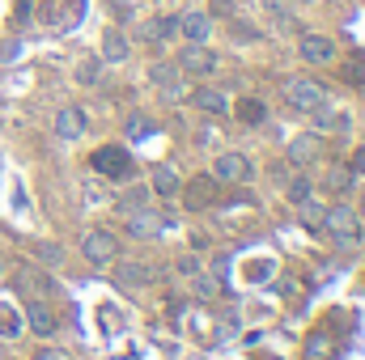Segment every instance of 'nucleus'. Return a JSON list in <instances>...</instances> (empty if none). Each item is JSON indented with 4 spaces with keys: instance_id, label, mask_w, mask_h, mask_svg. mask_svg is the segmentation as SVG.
Segmentation results:
<instances>
[{
    "instance_id": "6ab92c4d",
    "label": "nucleus",
    "mask_w": 365,
    "mask_h": 360,
    "mask_svg": "<svg viewBox=\"0 0 365 360\" xmlns=\"http://www.w3.org/2000/svg\"><path fill=\"white\" fill-rule=\"evenodd\" d=\"M26 331V318H21V309H13L9 301H0V335L4 339H17Z\"/></svg>"
},
{
    "instance_id": "1a4fd4ad",
    "label": "nucleus",
    "mask_w": 365,
    "mask_h": 360,
    "mask_svg": "<svg viewBox=\"0 0 365 360\" xmlns=\"http://www.w3.org/2000/svg\"><path fill=\"white\" fill-rule=\"evenodd\" d=\"M217 182H242L251 179V162L242 157V153H221L217 157V174H212Z\"/></svg>"
},
{
    "instance_id": "412c9836",
    "label": "nucleus",
    "mask_w": 365,
    "mask_h": 360,
    "mask_svg": "<svg viewBox=\"0 0 365 360\" xmlns=\"http://www.w3.org/2000/svg\"><path fill=\"white\" fill-rule=\"evenodd\" d=\"M234 110H238V119H242L247 127H259V123L268 119V106H264L259 97H242V102H238Z\"/></svg>"
},
{
    "instance_id": "f3484780",
    "label": "nucleus",
    "mask_w": 365,
    "mask_h": 360,
    "mask_svg": "<svg viewBox=\"0 0 365 360\" xmlns=\"http://www.w3.org/2000/svg\"><path fill=\"white\" fill-rule=\"evenodd\" d=\"M13 280H17V284L30 292V297H43V292L51 297V292H56V284H51L47 275H38L34 268H17V271H13Z\"/></svg>"
},
{
    "instance_id": "6e6552de",
    "label": "nucleus",
    "mask_w": 365,
    "mask_h": 360,
    "mask_svg": "<svg viewBox=\"0 0 365 360\" xmlns=\"http://www.w3.org/2000/svg\"><path fill=\"white\" fill-rule=\"evenodd\" d=\"M297 51H302L306 64H331L336 60V43L327 34H302L297 38Z\"/></svg>"
},
{
    "instance_id": "ddd939ff",
    "label": "nucleus",
    "mask_w": 365,
    "mask_h": 360,
    "mask_svg": "<svg viewBox=\"0 0 365 360\" xmlns=\"http://www.w3.org/2000/svg\"><path fill=\"white\" fill-rule=\"evenodd\" d=\"M284 157H289V166H310V162L319 157V136H297V140H289Z\"/></svg>"
},
{
    "instance_id": "0eeeda50",
    "label": "nucleus",
    "mask_w": 365,
    "mask_h": 360,
    "mask_svg": "<svg viewBox=\"0 0 365 360\" xmlns=\"http://www.w3.org/2000/svg\"><path fill=\"white\" fill-rule=\"evenodd\" d=\"M81 255L90 259L93 268H106V263H115V259H119V246H115V238H110V233L93 229L90 238L81 242Z\"/></svg>"
},
{
    "instance_id": "20e7f679",
    "label": "nucleus",
    "mask_w": 365,
    "mask_h": 360,
    "mask_svg": "<svg viewBox=\"0 0 365 360\" xmlns=\"http://www.w3.org/2000/svg\"><path fill=\"white\" fill-rule=\"evenodd\" d=\"M179 195H182V208L187 212H208L217 203V179L212 174H195L187 186H179Z\"/></svg>"
},
{
    "instance_id": "9d476101",
    "label": "nucleus",
    "mask_w": 365,
    "mask_h": 360,
    "mask_svg": "<svg viewBox=\"0 0 365 360\" xmlns=\"http://www.w3.org/2000/svg\"><path fill=\"white\" fill-rule=\"evenodd\" d=\"M21 318H26V327H30L34 335H43V339H47V335L56 331V314H51V309H47L43 301H38V297H34V301H30V305L21 309Z\"/></svg>"
},
{
    "instance_id": "72a5a7b5",
    "label": "nucleus",
    "mask_w": 365,
    "mask_h": 360,
    "mask_svg": "<svg viewBox=\"0 0 365 360\" xmlns=\"http://www.w3.org/2000/svg\"><path fill=\"white\" fill-rule=\"evenodd\" d=\"M344 123H349V115H340V110H331V115L323 119V127H327V132H340Z\"/></svg>"
},
{
    "instance_id": "2eb2a0df",
    "label": "nucleus",
    "mask_w": 365,
    "mask_h": 360,
    "mask_svg": "<svg viewBox=\"0 0 365 360\" xmlns=\"http://www.w3.org/2000/svg\"><path fill=\"white\" fill-rule=\"evenodd\" d=\"M128 51H132V47H128V34H123V30H106V34H102V60H106V64H123Z\"/></svg>"
},
{
    "instance_id": "58836bf2",
    "label": "nucleus",
    "mask_w": 365,
    "mask_h": 360,
    "mask_svg": "<svg viewBox=\"0 0 365 360\" xmlns=\"http://www.w3.org/2000/svg\"><path fill=\"white\" fill-rule=\"evenodd\" d=\"M361 216H365V191H361Z\"/></svg>"
},
{
    "instance_id": "b1692460",
    "label": "nucleus",
    "mask_w": 365,
    "mask_h": 360,
    "mask_svg": "<svg viewBox=\"0 0 365 360\" xmlns=\"http://www.w3.org/2000/svg\"><path fill=\"white\" fill-rule=\"evenodd\" d=\"M149 81L162 85L166 93H179V68H170V64H153V68H149Z\"/></svg>"
},
{
    "instance_id": "c756f323",
    "label": "nucleus",
    "mask_w": 365,
    "mask_h": 360,
    "mask_svg": "<svg viewBox=\"0 0 365 360\" xmlns=\"http://www.w3.org/2000/svg\"><path fill=\"white\" fill-rule=\"evenodd\" d=\"M302 212H306V225H310V229H323V212H327V208H314V203L306 199V203H302Z\"/></svg>"
},
{
    "instance_id": "9b49d317",
    "label": "nucleus",
    "mask_w": 365,
    "mask_h": 360,
    "mask_svg": "<svg viewBox=\"0 0 365 360\" xmlns=\"http://www.w3.org/2000/svg\"><path fill=\"white\" fill-rule=\"evenodd\" d=\"M86 127H90V119H86V110H81V106H64V110L56 115V132H60L64 140H77Z\"/></svg>"
},
{
    "instance_id": "7c9ffc66",
    "label": "nucleus",
    "mask_w": 365,
    "mask_h": 360,
    "mask_svg": "<svg viewBox=\"0 0 365 360\" xmlns=\"http://www.w3.org/2000/svg\"><path fill=\"white\" fill-rule=\"evenodd\" d=\"M191 288H195L200 297H217V288H221V284H212V280H204V275L195 271V275H191Z\"/></svg>"
},
{
    "instance_id": "f03ea898",
    "label": "nucleus",
    "mask_w": 365,
    "mask_h": 360,
    "mask_svg": "<svg viewBox=\"0 0 365 360\" xmlns=\"http://www.w3.org/2000/svg\"><path fill=\"white\" fill-rule=\"evenodd\" d=\"M38 17H43V26H51V30L64 34V30H73L86 17V0H43Z\"/></svg>"
},
{
    "instance_id": "393cba45",
    "label": "nucleus",
    "mask_w": 365,
    "mask_h": 360,
    "mask_svg": "<svg viewBox=\"0 0 365 360\" xmlns=\"http://www.w3.org/2000/svg\"><path fill=\"white\" fill-rule=\"evenodd\" d=\"M327 182H331V191H353V170H349V166H336V170L327 174Z\"/></svg>"
},
{
    "instance_id": "ea45409f",
    "label": "nucleus",
    "mask_w": 365,
    "mask_h": 360,
    "mask_svg": "<svg viewBox=\"0 0 365 360\" xmlns=\"http://www.w3.org/2000/svg\"><path fill=\"white\" fill-rule=\"evenodd\" d=\"M4 275H9V271H4V263H0V280H4Z\"/></svg>"
},
{
    "instance_id": "5701e85b",
    "label": "nucleus",
    "mask_w": 365,
    "mask_h": 360,
    "mask_svg": "<svg viewBox=\"0 0 365 360\" xmlns=\"http://www.w3.org/2000/svg\"><path fill=\"white\" fill-rule=\"evenodd\" d=\"M175 30H179V17H153V21H145V38L149 43H166Z\"/></svg>"
},
{
    "instance_id": "473e14b6",
    "label": "nucleus",
    "mask_w": 365,
    "mask_h": 360,
    "mask_svg": "<svg viewBox=\"0 0 365 360\" xmlns=\"http://www.w3.org/2000/svg\"><path fill=\"white\" fill-rule=\"evenodd\" d=\"M38 263H51V268H56V263H60V246H47V242H43V246H38Z\"/></svg>"
},
{
    "instance_id": "f257e3e1",
    "label": "nucleus",
    "mask_w": 365,
    "mask_h": 360,
    "mask_svg": "<svg viewBox=\"0 0 365 360\" xmlns=\"http://www.w3.org/2000/svg\"><path fill=\"white\" fill-rule=\"evenodd\" d=\"M323 233H331L340 246H349V242H357V233H361V216H357L349 203H336V208L323 212Z\"/></svg>"
},
{
    "instance_id": "bb28decb",
    "label": "nucleus",
    "mask_w": 365,
    "mask_h": 360,
    "mask_svg": "<svg viewBox=\"0 0 365 360\" xmlns=\"http://www.w3.org/2000/svg\"><path fill=\"white\" fill-rule=\"evenodd\" d=\"M272 275V259H255V263H247V280L251 284H259V280H268Z\"/></svg>"
},
{
    "instance_id": "c9c22d12",
    "label": "nucleus",
    "mask_w": 365,
    "mask_h": 360,
    "mask_svg": "<svg viewBox=\"0 0 365 360\" xmlns=\"http://www.w3.org/2000/svg\"><path fill=\"white\" fill-rule=\"evenodd\" d=\"M128 132H132V136H145V132H153V123H145V119H132V123H128Z\"/></svg>"
},
{
    "instance_id": "7ed1b4c3",
    "label": "nucleus",
    "mask_w": 365,
    "mask_h": 360,
    "mask_svg": "<svg viewBox=\"0 0 365 360\" xmlns=\"http://www.w3.org/2000/svg\"><path fill=\"white\" fill-rule=\"evenodd\" d=\"M284 102H289L293 110H323V106H327V90H323L319 81L293 77V81H284Z\"/></svg>"
},
{
    "instance_id": "39448f33",
    "label": "nucleus",
    "mask_w": 365,
    "mask_h": 360,
    "mask_svg": "<svg viewBox=\"0 0 365 360\" xmlns=\"http://www.w3.org/2000/svg\"><path fill=\"white\" fill-rule=\"evenodd\" d=\"M90 162H93V170L106 174V179H128V174H132V157H128V149H115V144H102Z\"/></svg>"
},
{
    "instance_id": "cd10ccee",
    "label": "nucleus",
    "mask_w": 365,
    "mask_h": 360,
    "mask_svg": "<svg viewBox=\"0 0 365 360\" xmlns=\"http://www.w3.org/2000/svg\"><path fill=\"white\" fill-rule=\"evenodd\" d=\"M344 77H349L353 85H365V55H353V60L344 64Z\"/></svg>"
},
{
    "instance_id": "e433bc0d",
    "label": "nucleus",
    "mask_w": 365,
    "mask_h": 360,
    "mask_svg": "<svg viewBox=\"0 0 365 360\" xmlns=\"http://www.w3.org/2000/svg\"><path fill=\"white\" fill-rule=\"evenodd\" d=\"M179 271H182V275H195V271H200V263H195V259H179Z\"/></svg>"
},
{
    "instance_id": "4468645a",
    "label": "nucleus",
    "mask_w": 365,
    "mask_h": 360,
    "mask_svg": "<svg viewBox=\"0 0 365 360\" xmlns=\"http://www.w3.org/2000/svg\"><path fill=\"white\" fill-rule=\"evenodd\" d=\"M310 191H314V186H310V179L302 174V166H293V170L284 174V199H289L293 208H302V203L310 199Z\"/></svg>"
},
{
    "instance_id": "c85d7f7f",
    "label": "nucleus",
    "mask_w": 365,
    "mask_h": 360,
    "mask_svg": "<svg viewBox=\"0 0 365 360\" xmlns=\"http://www.w3.org/2000/svg\"><path fill=\"white\" fill-rule=\"evenodd\" d=\"M306 352H310V360H323V356H331V339H327V335H314V339L306 344Z\"/></svg>"
},
{
    "instance_id": "a878e982",
    "label": "nucleus",
    "mask_w": 365,
    "mask_h": 360,
    "mask_svg": "<svg viewBox=\"0 0 365 360\" xmlns=\"http://www.w3.org/2000/svg\"><path fill=\"white\" fill-rule=\"evenodd\" d=\"M136 208H149V191H132L119 199V212H136Z\"/></svg>"
},
{
    "instance_id": "f704fd0d",
    "label": "nucleus",
    "mask_w": 365,
    "mask_h": 360,
    "mask_svg": "<svg viewBox=\"0 0 365 360\" xmlns=\"http://www.w3.org/2000/svg\"><path fill=\"white\" fill-rule=\"evenodd\" d=\"M349 170H353V174H365V149H357V153L349 157Z\"/></svg>"
},
{
    "instance_id": "dca6fc26",
    "label": "nucleus",
    "mask_w": 365,
    "mask_h": 360,
    "mask_svg": "<svg viewBox=\"0 0 365 360\" xmlns=\"http://www.w3.org/2000/svg\"><path fill=\"white\" fill-rule=\"evenodd\" d=\"M179 30H182V38H187V43H204V38L212 34V21H208L204 13H182Z\"/></svg>"
},
{
    "instance_id": "4be33fe9",
    "label": "nucleus",
    "mask_w": 365,
    "mask_h": 360,
    "mask_svg": "<svg viewBox=\"0 0 365 360\" xmlns=\"http://www.w3.org/2000/svg\"><path fill=\"white\" fill-rule=\"evenodd\" d=\"M200 110H208V115H225L230 110V97L221 90H195V97H191Z\"/></svg>"
},
{
    "instance_id": "4c0bfd02",
    "label": "nucleus",
    "mask_w": 365,
    "mask_h": 360,
    "mask_svg": "<svg viewBox=\"0 0 365 360\" xmlns=\"http://www.w3.org/2000/svg\"><path fill=\"white\" fill-rule=\"evenodd\" d=\"M34 360H68V356H64V352H56V348H43Z\"/></svg>"
},
{
    "instance_id": "aec40b11",
    "label": "nucleus",
    "mask_w": 365,
    "mask_h": 360,
    "mask_svg": "<svg viewBox=\"0 0 365 360\" xmlns=\"http://www.w3.org/2000/svg\"><path fill=\"white\" fill-rule=\"evenodd\" d=\"M179 174H175V170H170V166H153V191H158V195H162V199H175V195H179Z\"/></svg>"
},
{
    "instance_id": "f8f14e48",
    "label": "nucleus",
    "mask_w": 365,
    "mask_h": 360,
    "mask_svg": "<svg viewBox=\"0 0 365 360\" xmlns=\"http://www.w3.org/2000/svg\"><path fill=\"white\" fill-rule=\"evenodd\" d=\"M123 216H128L132 238H153V233H162V216L149 212V208H136V212H123Z\"/></svg>"
},
{
    "instance_id": "2f4dec72",
    "label": "nucleus",
    "mask_w": 365,
    "mask_h": 360,
    "mask_svg": "<svg viewBox=\"0 0 365 360\" xmlns=\"http://www.w3.org/2000/svg\"><path fill=\"white\" fill-rule=\"evenodd\" d=\"M77 81H81V85H93V81H98V60H81Z\"/></svg>"
},
{
    "instance_id": "a211bd4d",
    "label": "nucleus",
    "mask_w": 365,
    "mask_h": 360,
    "mask_svg": "<svg viewBox=\"0 0 365 360\" xmlns=\"http://www.w3.org/2000/svg\"><path fill=\"white\" fill-rule=\"evenodd\" d=\"M115 280L128 284V288H145L153 280V268H140V263H115Z\"/></svg>"
},
{
    "instance_id": "a19ab883",
    "label": "nucleus",
    "mask_w": 365,
    "mask_h": 360,
    "mask_svg": "<svg viewBox=\"0 0 365 360\" xmlns=\"http://www.w3.org/2000/svg\"><path fill=\"white\" fill-rule=\"evenodd\" d=\"M264 360H276V356H264Z\"/></svg>"
},
{
    "instance_id": "423d86ee",
    "label": "nucleus",
    "mask_w": 365,
    "mask_h": 360,
    "mask_svg": "<svg viewBox=\"0 0 365 360\" xmlns=\"http://www.w3.org/2000/svg\"><path fill=\"white\" fill-rule=\"evenodd\" d=\"M179 73H191V77H212L217 73V55L204 47V43H187L179 55Z\"/></svg>"
}]
</instances>
